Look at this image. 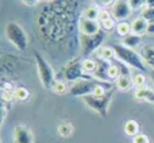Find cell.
I'll return each mask as SVG.
<instances>
[{"mask_svg": "<svg viewBox=\"0 0 154 143\" xmlns=\"http://www.w3.org/2000/svg\"><path fill=\"white\" fill-rule=\"evenodd\" d=\"M111 18H112V15H111V11L100 10V12H99V22L108 20V19H111Z\"/></svg>", "mask_w": 154, "mask_h": 143, "instance_id": "obj_30", "label": "cell"}, {"mask_svg": "<svg viewBox=\"0 0 154 143\" xmlns=\"http://www.w3.org/2000/svg\"><path fill=\"white\" fill-rule=\"evenodd\" d=\"M99 23H100V27H101V30H103L104 32H108L115 27V19L111 18V19H108V20L99 22Z\"/></svg>", "mask_w": 154, "mask_h": 143, "instance_id": "obj_26", "label": "cell"}, {"mask_svg": "<svg viewBox=\"0 0 154 143\" xmlns=\"http://www.w3.org/2000/svg\"><path fill=\"white\" fill-rule=\"evenodd\" d=\"M14 97H15V100L26 101L30 97V90L24 87H16L14 89Z\"/></svg>", "mask_w": 154, "mask_h": 143, "instance_id": "obj_21", "label": "cell"}, {"mask_svg": "<svg viewBox=\"0 0 154 143\" xmlns=\"http://www.w3.org/2000/svg\"><path fill=\"white\" fill-rule=\"evenodd\" d=\"M4 34L7 41L19 51H26L29 47V37L27 32L18 22L8 20L4 26Z\"/></svg>", "mask_w": 154, "mask_h": 143, "instance_id": "obj_1", "label": "cell"}, {"mask_svg": "<svg viewBox=\"0 0 154 143\" xmlns=\"http://www.w3.org/2000/svg\"><path fill=\"white\" fill-rule=\"evenodd\" d=\"M142 18L145 19L146 22H153L154 20V8H143L142 11Z\"/></svg>", "mask_w": 154, "mask_h": 143, "instance_id": "obj_29", "label": "cell"}, {"mask_svg": "<svg viewBox=\"0 0 154 143\" xmlns=\"http://www.w3.org/2000/svg\"><path fill=\"white\" fill-rule=\"evenodd\" d=\"M64 77L66 81H70V82H76L82 78H89L84 73V70H82L81 61L79 58L72 59L70 62L66 64V66L64 68Z\"/></svg>", "mask_w": 154, "mask_h": 143, "instance_id": "obj_7", "label": "cell"}, {"mask_svg": "<svg viewBox=\"0 0 154 143\" xmlns=\"http://www.w3.org/2000/svg\"><path fill=\"white\" fill-rule=\"evenodd\" d=\"M123 130H125V134L127 136L134 138L135 135H138V134L141 132V126H139V123L137 122V120L130 119L125 123V128H123Z\"/></svg>", "mask_w": 154, "mask_h": 143, "instance_id": "obj_14", "label": "cell"}, {"mask_svg": "<svg viewBox=\"0 0 154 143\" xmlns=\"http://www.w3.org/2000/svg\"><path fill=\"white\" fill-rule=\"evenodd\" d=\"M147 35H154V20L153 22H149L147 24V31H146Z\"/></svg>", "mask_w": 154, "mask_h": 143, "instance_id": "obj_33", "label": "cell"}, {"mask_svg": "<svg viewBox=\"0 0 154 143\" xmlns=\"http://www.w3.org/2000/svg\"><path fill=\"white\" fill-rule=\"evenodd\" d=\"M51 89L57 95H65L66 92H69V88H68L66 82H64V81H56Z\"/></svg>", "mask_w": 154, "mask_h": 143, "instance_id": "obj_23", "label": "cell"}, {"mask_svg": "<svg viewBox=\"0 0 154 143\" xmlns=\"http://www.w3.org/2000/svg\"><path fill=\"white\" fill-rule=\"evenodd\" d=\"M133 14V10L130 7L128 0H116L111 8V15L115 20L126 22Z\"/></svg>", "mask_w": 154, "mask_h": 143, "instance_id": "obj_8", "label": "cell"}, {"mask_svg": "<svg viewBox=\"0 0 154 143\" xmlns=\"http://www.w3.org/2000/svg\"><path fill=\"white\" fill-rule=\"evenodd\" d=\"M104 38L106 32L103 30L95 35H81V54H91L93 51H97L101 47V43L104 42Z\"/></svg>", "mask_w": 154, "mask_h": 143, "instance_id": "obj_6", "label": "cell"}, {"mask_svg": "<svg viewBox=\"0 0 154 143\" xmlns=\"http://www.w3.org/2000/svg\"><path fill=\"white\" fill-rule=\"evenodd\" d=\"M81 66L85 74H95L96 69H97V62L92 58H85L81 61Z\"/></svg>", "mask_w": 154, "mask_h": 143, "instance_id": "obj_20", "label": "cell"}, {"mask_svg": "<svg viewBox=\"0 0 154 143\" xmlns=\"http://www.w3.org/2000/svg\"><path fill=\"white\" fill-rule=\"evenodd\" d=\"M116 34L122 38L130 35L131 34V24L127 23V22H119V23L116 24Z\"/></svg>", "mask_w": 154, "mask_h": 143, "instance_id": "obj_22", "label": "cell"}, {"mask_svg": "<svg viewBox=\"0 0 154 143\" xmlns=\"http://www.w3.org/2000/svg\"><path fill=\"white\" fill-rule=\"evenodd\" d=\"M39 2L41 0H22V3H23L24 5H27V7H34V5H37Z\"/></svg>", "mask_w": 154, "mask_h": 143, "instance_id": "obj_31", "label": "cell"}, {"mask_svg": "<svg viewBox=\"0 0 154 143\" xmlns=\"http://www.w3.org/2000/svg\"><path fill=\"white\" fill-rule=\"evenodd\" d=\"M134 97H135L137 101L154 104V89L146 88V87L135 88V90H134Z\"/></svg>", "mask_w": 154, "mask_h": 143, "instance_id": "obj_11", "label": "cell"}, {"mask_svg": "<svg viewBox=\"0 0 154 143\" xmlns=\"http://www.w3.org/2000/svg\"><path fill=\"white\" fill-rule=\"evenodd\" d=\"M79 31L81 35H95L101 31V27L97 20H88L81 18L79 20Z\"/></svg>", "mask_w": 154, "mask_h": 143, "instance_id": "obj_10", "label": "cell"}, {"mask_svg": "<svg viewBox=\"0 0 154 143\" xmlns=\"http://www.w3.org/2000/svg\"><path fill=\"white\" fill-rule=\"evenodd\" d=\"M99 81H95L92 78H82L73 82L69 87V92L68 93L70 96H75V97H84V96L92 95Z\"/></svg>", "mask_w": 154, "mask_h": 143, "instance_id": "obj_5", "label": "cell"}, {"mask_svg": "<svg viewBox=\"0 0 154 143\" xmlns=\"http://www.w3.org/2000/svg\"><path fill=\"white\" fill-rule=\"evenodd\" d=\"M107 76H108L109 81H116L118 77L120 76V70L118 68V65H109L108 70H107Z\"/></svg>", "mask_w": 154, "mask_h": 143, "instance_id": "obj_24", "label": "cell"}, {"mask_svg": "<svg viewBox=\"0 0 154 143\" xmlns=\"http://www.w3.org/2000/svg\"><path fill=\"white\" fill-rule=\"evenodd\" d=\"M141 43H142V37L133 34V32H131L130 35H127V37L122 38V45L126 46V47H128V49H133V50L135 47H138Z\"/></svg>", "mask_w": 154, "mask_h": 143, "instance_id": "obj_15", "label": "cell"}, {"mask_svg": "<svg viewBox=\"0 0 154 143\" xmlns=\"http://www.w3.org/2000/svg\"><path fill=\"white\" fill-rule=\"evenodd\" d=\"M81 100L84 101V104L88 108L95 111L96 114H99L101 117H107L109 103H111V100H112V92L109 90L107 95L101 96V97H97V96H95V95H88V96L81 97Z\"/></svg>", "mask_w": 154, "mask_h": 143, "instance_id": "obj_4", "label": "cell"}, {"mask_svg": "<svg viewBox=\"0 0 154 143\" xmlns=\"http://www.w3.org/2000/svg\"><path fill=\"white\" fill-rule=\"evenodd\" d=\"M99 12H100V10H99L97 7H95V5H89V7H87L84 11H82V19H88V20H99Z\"/></svg>", "mask_w": 154, "mask_h": 143, "instance_id": "obj_19", "label": "cell"}, {"mask_svg": "<svg viewBox=\"0 0 154 143\" xmlns=\"http://www.w3.org/2000/svg\"><path fill=\"white\" fill-rule=\"evenodd\" d=\"M12 142L14 143H34V134L26 126H15L12 132Z\"/></svg>", "mask_w": 154, "mask_h": 143, "instance_id": "obj_9", "label": "cell"}, {"mask_svg": "<svg viewBox=\"0 0 154 143\" xmlns=\"http://www.w3.org/2000/svg\"><path fill=\"white\" fill-rule=\"evenodd\" d=\"M141 57L143 59L145 65L152 68V70H154V46L152 45H145L141 47Z\"/></svg>", "mask_w": 154, "mask_h": 143, "instance_id": "obj_13", "label": "cell"}, {"mask_svg": "<svg viewBox=\"0 0 154 143\" xmlns=\"http://www.w3.org/2000/svg\"><path fill=\"white\" fill-rule=\"evenodd\" d=\"M150 78H152V81H153V84H154V70L150 72Z\"/></svg>", "mask_w": 154, "mask_h": 143, "instance_id": "obj_36", "label": "cell"}, {"mask_svg": "<svg viewBox=\"0 0 154 143\" xmlns=\"http://www.w3.org/2000/svg\"><path fill=\"white\" fill-rule=\"evenodd\" d=\"M97 58L99 59H101V61H111L112 58H115V51H114V49H112V46L111 45H108V46H101L100 49L97 50Z\"/></svg>", "mask_w": 154, "mask_h": 143, "instance_id": "obj_17", "label": "cell"}, {"mask_svg": "<svg viewBox=\"0 0 154 143\" xmlns=\"http://www.w3.org/2000/svg\"><path fill=\"white\" fill-rule=\"evenodd\" d=\"M115 85L119 90H128L134 87L133 78H130V76H127V74H120L118 77V80L115 81Z\"/></svg>", "mask_w": 154, "mask_h": 143, "instance_id": "obj_16", "label": "cell"}, {"mask_svg": "<svg viewBox=\"0 0 154 143\" xmlns=\"http://www.w3.org/2000/svg\"><path fill=\"white\" fill-rule=\"evenodd\" d=\"M5 117H7V103L3 101V107H2V123H4Z\"/></svg>", "mask_w": 154, "mask_h": 143, "instance_id": "obj_32", "label": "cell"}, {"mask_svg": "<svg viewBox=\"0 0 154 143\" xmlns=\"http://www.w3.org/2000/svg\"><path fill=\"white\" fill-rule=\"evenodd\" d=\"M41 2H54V0H41Z\"/></svg>", "mask_w": 154, "mask_h": 143, "instance_id": "obj_37", "label": "cell"}, {"mask_svg": "<svg viewBox=\"0 0 154 143\" xmlns=\"http://www.w3.org/2000/svg\"><path fill=\"white\" fill-rule=\"evenodd\" d=\"M131 78H133V84L135 88H142L146 84V77H145L143 73H137V74H134Z\"/></svg>", "mask_w": 154, "mask_h": 143, "instance_id": "obj_25", "label": "cell"}, {"mask_svg": "<svg viewBox=\"0 0 154 143\" xmlns=\"http://www.w3.org/2000/svg\"><path fill=\"white\" fill-rule=\"evenodd\" d=\"M116 0H103V4L104 5H114V3Z\"/></svg>", "mask_w": 154, "mask_h": 143, "instance_id": "obj_34", "label": "cell"}, {"mask_svg": "<svg viewBox=\"0 0 154 143\" xmlns=\"http://www.w3.org/2000/svg\"><path fill=\"white\" fill-rule=\"evenodd\" d=\"M34 58H35V65H37L38 77H39V81H41V84H42V87L46 88V89H51L54 82H56V76H54L53 68H51L50 64H49L39 53H37V51L34 53Z\"/></svg>", "mask_w": 154, "mask_h": 143, "instance_id": "obj_3", "label": "cell"}, {"mask_svg": "<svg viewBox=\"0 0 154 143\" xmlns=\"http://www.w3.org/2000/svg\"><path fill=\"white\" fill-rule=\"evenodd\" d=\"M128 3L133 11H138L146 5V0H128Z\"/></svg>", "mask_w": 154, "mask_h": 143, "instance_id": "obj_27", "label": "cell"}, {"mask_svg": "<svg viewBox=\"0 0 154 143\" xmlns=\"http://www.w3.org/2000/svg\"><path fill=\"white\" fill-rule=\"evenodd\" d=\"M133 143H152V139L143 132H139L133 138Z\"/></svg>", "mask_w": 154, "mask_h": 143, "instance_id": "obj_28", "label": "cell"}, {"mask_svg": "<svg viewBox=\"0 0 154 143\" xmlns=\"http://www.w3.org/2000/svg\"><path fill=\"white\" fill-rule=\"evenodd\" d=\"M146 7L147 8H154V0H146Z\"/></svg>", "mask_w": 154, "mask_h": 143, "instance_id": "obj_35", "label": "cell"}, {"mask_svg": "<svg viewBox=\"0 0 154 143\" xmlns=\"http://www.w3.org/2000/svg\"><path fill=\"white\" fill-rule=\"evenodd\" d=\"M111 46L115 51V58H116L118 61L123 62V64H126L127 66L138 69L141 72L146 70V65H145L143 59H142L139 53H137L133 49L126 47L122 43H111Z\"/></svg>", "mask_w": 154, "mask_h": 143, "instance_id": "obj_2", "label": "cell"}, {"mask_svg": "<svg viewBox=\"0 0 154 143\" xmlns=\"http://www.w3.org/2000/svg\"><path fill=\"white\" fill-rule=\"evenodd\" d=\"M73 131H75V127H73L72 123L69 122H62L61 124L57 127V132H58V135L61 136V138H70V136L73 135Z\"/></svg>", "mask_w": 154, "mask_h": 143, "instance_id": "obj_18", "label": "cell"}, {"mask_svg": "<svg viewBox=\"0 0 154 143\" xmlns=\"http://www.w3.org/2000/svg\"><path fill=\"white\" fill-rule=\"evenodd\" d=\"M130 24H131V32H133V34H135V35L142 37V35L146 34L149 22H146L143 18H142V16H138V18L134 19Z\"/></svg>", "mask_w": 154, "mask_h": 143, "instance_id": "obj_12", "label": "cell"}]
</instances>
